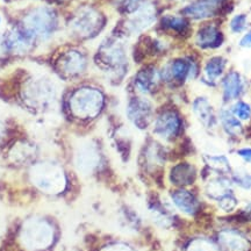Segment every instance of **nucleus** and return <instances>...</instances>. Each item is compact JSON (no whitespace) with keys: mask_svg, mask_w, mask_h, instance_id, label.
I'll use <instances>...</instances> for the list:
<instances>
[{"mask_svg":"<svg viewBox=\"0 0 251 251\" xmlns=\"http://www.w3.org/2000/svg\"><path fill=\"white\" fill-rule=\"evenodd\" d=\"M93 63L112 84H120L130 67L127 40L115 34L105 37L94 52Z\"/></svg>","mask_w":251,"mask_h":251,"instance_id":"nucleus-1","label":"nucleus"},{"mask_svg":"<svg viewBox=\"0 0 251 251\" xmlns=\"http://www.w3.org/2000/svg\"><path fill=\"white\" fill-rule=\"evenodd\" d=\"M203 56L187 47L186 50L169 56L163 64L159 65L163 85L174 90L183 89L188 84L196 83L201 76V64Z\"/></svg>","mask_w":251,"mask_h":251,"instance_id":"nucleus-2","label":"nucleus"},{"mask_svg":"<svg viewBox=\"0 0 251 251\" xmlns=\"http://www.w3.org/2000/svg\"><path fill=\"white\" fill-rule=\"evenodd\" d=\"M187 122L184 113L177 106H164L155 113L151 130L157 141L175 143L185 136Z\"/></svg>","mask_w":251,"mask_h":251,"instance_id":"nucleus-3","label":"nucleus"},{"mask_svg":"<svg viewBox=\"0 0 251 251\" xmlns=\"http://www.w3.org/2000/svg\"><path fill=\"white\" fill-rule=\"evenodd\" d=\"M105 94L99 87L84 85L72 92L69 107L71 114L79 120H93L105 108Z\"/></svg>","mask_w":251,"mask_h":251,"instance_id":"nucleus-4","label":"nucleus"},{"mask_svg":"<svg viewBox=\"0 0 251 251\" xmlns=\"http://www.w3.org/2000/svg\"><path fill=\"white\" fill-rule=\"evenodd\" d=\"M107 19L98 8L92 6H83L72 15L69 23L71 36L81 41L97 39L106 28Z\"/></svg>","mask_w":251,"mask_h":251,"instance_id":"nucleus-5","label":"nucleus"},{"mask_svg":"<svg viewBox=\"0 0 251 251\" xmlns=\"http://www.w3.org/2000/svg\"><path fill=\"white\" fill-rule=\"evenodd\" d=\"M222 24L224 20H211L196 25L188 47L202 56L219 52L227 42V34Z\"/></svg>","mask_w":251,"mask_h":251,"instance_id":"nucleus-6","label":"nucleus"},{"mask_svg":"<svg viewBox=\"0 0 251 251\" xmlns=\"http://www.w3.org/2000/svg\"><path fill=\"white\" fill-rule=\"evenodd\" d=\"M30 179L41 192L56 196L67 187V177L64 170L57 163L45 161L37 163L31 168Z\"/></svg>","mask_w":251,"mask_h":251,"instance_id":"nucleus-7","label":"nucleus"},{"mask_svg":"<svg viewBox=\"0 0 251 251\" xmlns=\"http://www.w3.org/2000/svg\"><path fill=\"white\" fill-rule=\"evenodd\" d=\"M58 27V18L52 8L41 6L31 9L23 21V30L33 39L47 41L51 39Z\"/></svg>","mask_w":251,"mask_h":251,"instance_id":"nucleus-8","label":"nucleus"},{"mask_svg":"<svg viewBox=\"0 0 251 251\" xmlns=\"http://www.w3.org/2000/svg\"><path fill=\"white\" fill-rule=\"evenodd\" d=\"M159 19V12L153 2L147 1L142 7L128 15L127 19L122 21L121 26L117 27L113 31L115 35L128 40L130 37L142 36L147 30L157 24Z\"/></svg>","mask_w":251,"mask_h":251,"instance_id":"nucleus-9","label":"nucleus"},{"mask_svg":"<svg viewBox=\"0 0 251 251\" xmlns=\"http://www.w3.org/2000/svg\"><path fill=\"white\" fill-rule=\"evenodd\" d=\"M234 8L233 2L225 6H218L208 0H191L185 4L179 11L193 25H198L211 20H224Z\"/></svg>","mask_w":251,"mask_h":251,"instance_id":"nucleus-10","label":"nucleus"},{"mask_svg":"<svg viewBox=\"0 0 251 251\" xmlns=\"http://www.w3.org/2000/svg\"><path fill=\"white\" fill-rule=\"evenodd\" d=\"M21 241L33 251L45 250L54 241V228L42 218L28 219L21 229Z\"/></svg>","mask_w":251,"mask_h":251,"instance_id":"nucleus-11","label":"nucleus"},{"mask_svg":"<svg viewBox=\"0 0 251 251\" xmlns=\"http://www.w3.org/2000/svg\"><path fill=\"white\" fill-rule=\"evenodd\" d=\"M194 26L186 17L178 13H168L159 17L157 21L158 34L168 37L176 43H190Z\"/></svg>","mask_w":251,"mask_h":251,"instance_id":"nucleus-12","label":"nucleus"},{"mask_svg":"<svg viewBox=\"0 0 251 251\" xmlns=\"http://www.w3.org/2000/svg\"><path fill=\"white\" fill-rule=\"evenodd\" d=\"M57 90L55 83L46 76H39L28 81L25 87V101L36 108H46L55 101Z\"/></svg>","mask_w":251,"mask_h":251,"instance_id":"nucleus-13","label":"nucleus"},{"mask_svg":"<svg viewBox=\"0 0 251 251\" xmlns=\"http://www.w3.org/2000/svg\"><path fill=\"white\" fill-rule=\"evenodd\" d=\"M155 113V106L148 97L133 94L126 105V117L139 130H147L151 127Z\"/></svg>","mask_w":251,"mask_h":251,"instance_id":"nucleus-14","label":"nucleus"},{"mask_svg":"<svg viewBox=\"0 0 251 251\" xmlns=\"http://www.w3.org/2000/svg\"><path fill=\"white\" fill-rule=\"evenodd\" d=\"M169 199L174 209L186 218L196 219L203 209L202 196L196 187L174 188Z\"/></svg>","mask_w":251,"mask_h":251,"instance_id":"nucleus-15","label":"nucleus"},{"mask_svg":"<svg viewBox=\"0 0 251 251\" xmlns=\"http://www.w3.org/2000/svg\"><path fill=\"white\" fill-rule=\"evenodd\" d=\"M190 111L194 120L208 133L219 131L218 107L206 93L196 94L190 101Z\"/></svg>","mask_w":251,"mask_h":251,"instance_id":"nucleus-16","label":"nucleus"},{"mask_svg":"<svg viewBox=\"0 0 251 251\" xmlns=\"http://www.w3.org/2000/svg\"><path fill=\"white\" fill-rule=\"evenodd\" d=\"M229 59L226 55L214 52L202 57L201 76L199 83L208 90H218L219 83L229 70Z\"/></svg>","mask_w":251,"mask_h":251,"instance_id":"nucleus-17","label":"nucleus"},{"mask_svg":"<svg viewBox=\"0 0 251 251\" xmlns=\"http://www.w3.org/2000/svg\"><path fill=\"white\" fill-rule=\"evenodd\" d=\"M135 94L143 97H152L163 86L159 65L155 63H146L135 72L131 78Z\"/></svg>","mask_w":251,"mask_h":251,"instance_id":"nucleus-18","label":"nucleus"},{"mask_svg":"<svg viewBox=\"0 0 251 251\" xmlns=\"http://www.w3.org/2000/svg\"><path fill=\"white\" fill-rule=\"evenodd\" d=\"M176 42L161 35V34H143L140 37L139 47L136 46L134 54L139 52L141 61L146 58H159L170 56L172 50L175 49Z\"/></svg>","mask_w":251,"mask_h":251,"instance_id":"nucleus-19","label":"nucleus"},{"mask_svg":"<svg viewBox=\"0 0 251 251\" xmlns=\"http://www.w3.org/2000/svg\"><path fill=\"white\" fill-rule=\"evenodd\" d=\"M218 91L220 92L221 106H229L241 99L246 91V80L242 74L235 69H229L219 83Z\"/></svg>","mask_w":251,"mask_h":251,"instance_id":"nucleus-20","label":"nucleus"},{"mask_svg":"<svg viewBox=\"0 0 251 251\" xmlns=\"http://www.w3.org/2000/svg\"><path fill=\"white\" fill-rule=\"evenodd\" d=\"M168 179L174 188L194 187L200 179V169L190 159H181L171 166Z\"/></svg>","mask_w":251,"mask_h":251,"instance_id":"nucleus-21","label":"nucleus"},{"mask_svg":"<svg viewBox=\"0 0 251 251\" xmlns=\"http://www.w3.org/2000/svg\"><path fill=\"white\" fill-rule=\"evenodd\" d=\"M75 166L80 174L91 175L101 164V151L93 141H84L75 152Z\"/></svg>","mask_w":251,"mask_h":251,"instance_id":"nucleus-22","label":"nucleus"},{"mask_svg":"<svg viewBox=\"0 0 251 251\" xmlns=\"http://www.w3.org/2000/svg\"><path fill=\"white\" fill-rule=\"evenodd\" d=\"M89 65V56L80 49L68 50L58 61L59 71L69 78H77L85 75Z\"/></svg>","mask_w":251,"mask_h":251,"instance_id":"nucleus-23","label":"nucleus"},{"mask_svg":"<svg viewBox=\"0 0 251 251\" xmlns=\"http://www.w3.org/2000/svg\"><path fill=\"white\" fill-rule=\"evenodd\" d=\"M216 244L221 251H249L248 238L234 228H222L216 233Z\"/></svg>","mask_w":251,"mask_h":251,"instance_id":"nucleus-24","label":"nucleus"},{"mask_svg":"<svg viewBox=\"0 0 251 251\" xmlns=\"http://www.w3.org/2000/svg\"><path fill=\"white\" fill-rule=\"evenodd\" d=\"M218 122L219 130L227 137L228 140H238L243 136L244 126L230 112L228 106H220L218 107Z\"/></svg>","mask_w":251,"mask_h":251,"instance_id":"nucleus-25","label":"nucleus"},{"mask_svg":"<svg viewBox=\"0 0 251 251\" xmlns=\"http://www.w3.org/2000/svg\"><path fill=\"white\" fill-rule=\"evenodd\" d=\"M202 172L208 175L230 176L234 168L227 155L219 152H206L201 156Z\"/></svg>","mask_w":251,"mask_h":251,"instance_id":"nucleus-26","label":"nucleus"},{"mask_svg":"<svg viewBox=\"0 0 251 251\" xmlns=\"http://www.w3.org/2000/svg\"><path fill=\"white\" fill-rule=\"evenodd\" d=\"M174 207L170 203L163 202L161 200H152L149 203V214L150 218L157 226L163 228H168L174 224Z\"/></svg>","mask_w":251,"mask_h":251,"instance_id":"nucleus-27","label":"nucleus"},{"mask_svg":"<svg viewBox=\"0 0 251 251\" xmlns=\"http://www.w3.org/2000/svg\"><path fill=\"white\" fill-rule=\"evenodd\" d=\"M186 251H221L216 242L205 236L194 237L187 244Z\"/></svg>","mask_w":251,"mask_h":251,"instance_id":"nucleus-28","label":"nucleus"},{"mask_svg":"<svg viewBox=\"0 0 251 251\" xmlns=\"http://www.w3.org/2000/svg\"><path fill=\"white\" fill-rule=\"evenodd\" d=\"M249 28V21L246 13L234 14L228 21V30L233 35H241Z\"/></svg>","mask_w":251,"mask_h":251,"instance_id":"nucleus-29","label":"nucleus"},{"mask_svg":"<svg viewBox=\"0 0 251 251\" xmlns=\"http://www.w3.org/2000/svg\"><path fill=\"white\" fill-rule=\"evenodd\" d=\"M228 107L241 122H248L251 120V105L249 102L244 101L243 99L236 100V101L230 103Z\"/></svg>","mask_w":251,"mask_h":251,"instance_id":"nucleus-30","label":"nucleus"},{"mask_svg":"<svg viewBox=\"0 0 251 251\" xmlns=\"http://www.w3.org/2000/svg\"><path fill=\"white\" fill-rule=\"evenodd\" d=\"M230 179L233 181L234 186H237L243 190H250L251 188V174L246 170H233L230 174Z\"/></svg>","mask_w":251,"mask_h":251,"instance_id":"nucleus-31","label":"nucleus"},{"mask_svg":"<svg viewBox=\"0 0 251 251\" xmlns=\"http://www.w3.org/2000/svg\"><path fill=\"white\" fill-rule=\"evenodd\" d=\"M148 0H122L121 2V12L124 14L128 15L133 14L137 9L142 7Z\"/></svg>","mask_w":251,"mask_h":251,"instance_id":"nucleus-32","label":"nucleus"},{"mask_svg":"<svg viewBox=\"0 0 251 251\" xmlns=\"http://www.w3.org/2000/svg\"><path fill=\"white\" fill-rule=\"evenodd\" d=\"M238 47L243 49H251V27L242 34L238 40Z\"/></svg>","mask_w":251,"mask_h":251,"instance_id":"nucleus-33","label":"nucleus"},{"mask_svg":"<svg viewBox=\"0 0 251 251\" xmlns=\"http://www.w3.org/2000/svg\"><path fill=\"white\" fill-rule=\"evenodd\" d=\"M237 157H240L243 162L251 164V147H242V148H238L236 151Z\"/></svg>","mask_w":251,"mask_h":251,"instance_id":"nucleus-34","label":"nucleus"},{"mask_svg":"<svg viewBox=\"0 0 251 251\" xmlns=\"http://www.w3.org/2000/svg\"><path fill=\"white\" fill-rule=\"evenodd\" d=\"M102 251H134L130 247L126 246V244L122 243H115V244H111V246L106 247Z\"/></svg>","mask_w":251,"mask_h":251,"instance_id":"nucleus-35","label":"nucleus"}]
</instances>
